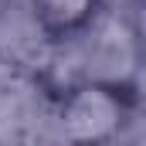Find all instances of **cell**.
I'll use <instances>...</instances> for the list:
<instances>
[{
  "label": "cell",
  "mask_w": 146,
  "mask_h": 146,
  "mask_svg": "<svg viewBox=\"0 0 146 146\" xmlns=\"http://www.w3.org/2000/svg\"><path fill=\"white\" fill-rule=\"evenodd\" d=\"M139 115V88L115 75H88L58 95V129L72 143H112Z\"/></svg>",
  "instance_id": "cell-1"
},
{
  "label": "cell",
  "mask_w": 146,
  "mask_h": 146,
  "mask_svg": "<svg viewBox=\"0 0 146 146\" xmlns=\"http://www.w3.org/2000/svg\"><path fill=\"white\" fill-rule=\"evenodd\" d=\"M106 7L109 0H31V21L44 44L68 48L99 31Z\"/></svg>",
  "instance_id": "cell-2"
},
{
  "label": "cell",
  "mask_w": 146,
  "mask_h": 146,
  "mask_svg": "<svg viewBox=\"0 0 146 146\" xmlns=\"http://www.w3.org/2000/svg\"><path fill=\"white\" fill-rule=\"evenodd\" d=\"M129 34H133V44H136L139 58L146 61V0H136V7H133V17H129Z\"/></svg>",
  "instance_id": "cell-3"
}]
</instances>
